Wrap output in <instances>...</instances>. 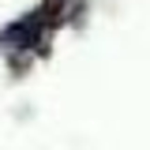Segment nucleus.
Wrapping results in <instances>:
<instances>
[{
    "label": "nucleus",
    "instance_id": "f257e3e1",
    "mask_svg": "<svg viewBox=\"0 0 150 150\" xmlns=\"http://www.w3.org/2000/svg\"><path fill=\"white\" fill-rule=\"evenodd\" d=\"M45 30H49V8L45 11H34V15L11 23L4 34H0V45L4 53H15V49H41L45 41Z\"/></svg>",
    "mask_w": 150,
    "mask_h": 150
}]
</instances>
